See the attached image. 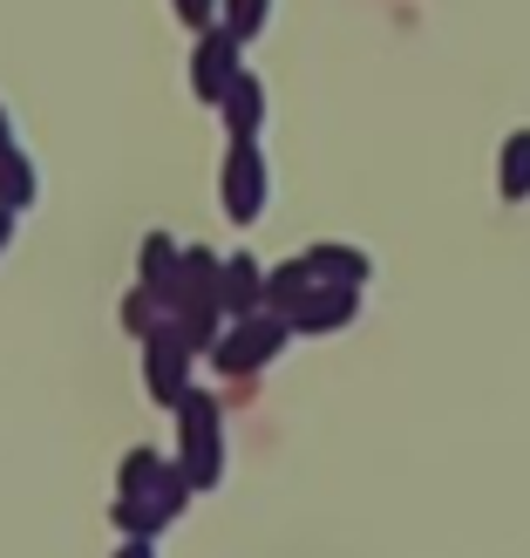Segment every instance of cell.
<instances>
[{"label":"cell","instance_id":"obj_7","mask_svg":"<svg viewBox=\"0 0 530 558\" xmlns=\"http://www.w3.org/2000/svg\"><path fill=\"white\" fill-rule=\"evenodd\" d=\"M286 320H293V333H313V341H320V333H347L360 320V293H347V287H313Z\"/></svg>","mask_w":530,"mask_h":558},{"label":"cell","instance_id":"obj_20","mask_svg":"<svg viewBox=\"0 0 530 558\" xmlns=\"http://www.w3.org/2000/svg\"><path fill=\"white\" fill-rule=\"evenodd\" d=\"M177 14H184V21L205 35V27H218V21H225V0H177Z\"/></svg>","mask_w":530,"mask_h":558},{"label":"cell","instance_id":"obj_22","mask_svg":"<svg viewBox=\"0 0 530 558\" xmlns=\"http://www.w3.org/2000/svg\"><path fill=\"white\" fill-rule=\"evenodd\" d=\"M14 226H21V211H8V205H0V253L14 245Z\"/></svg>","mask_w":530,"mask_h":558},{"label":"cell","instance_id":"obj_12","mask_svg":"<svg viewBox=\"0 0 530 558\" xmlns=\"http://www.w3.org/2000/svg\"><path fill=\"white\" fill-rule=\"evenodd\" d=\"M177 327H184V341L190 348H198V354H218V341H225V327H232V314H225V306H218V300H184V314H171Z\"/></svg>","mask_w":530,"mask_h":558},{"label":"cell","instance_id":"obj_8","mask_svg":"<svg viewBox=\"0 0 530 558\" xmlns=\"http://www.w3.org/2000/svg\"><path fill=\"white\" fill-rule=\"evenodd\" d=\"M306 266H313L320 287H347V293H368L374 287V259L360 253V245H341V239L306 245Z\"/></svg>","mask_w":530,"mask_h":558},{"label":"cell","instance_id":"obj_3","mask_svg":"<svg viewBox=\"0 0 530 558\" xmlns=\"http://www.w3.org/2000/svg\"><path fill=\"white\" fill-rule=\"evenodd\" d=\"M218 198H225V218H232V226H252V218H266V205H272V163H266V144L238 136V144L225 150Z\"/></svg>","mask_w":530,"mask_h":558},{"label":"cell","instance_id":"obj_2","mask_svg":"<svg viewBox=\"0 0 530 558\" xmlns=\"http://www.w3.org/2000/svg\"><path fill=\"white\" fill-rule=\"evenodd\" d=\"M286 341H293V320L286 314H272V306H259V314H238L232 327H225V341H218V375H266L279 354H286Z\"/></svg>","mask_w":530,"mask_h":558},{"label":"cell","instance_id":"obj_18","mask_svg":"<svg viewBox=\"0 0 530 558\" xmlns=\"http://www.w3.org/2000/svg\"><path fill=\"white\" fill-rule=\"evenodd\" d=\"M218 272H225V259H218V253H205V245H184V293L190 300H218Z\"/></svg>","mask_w":530,"mask_h":558},{"label":"cell","instance_id":"obj_13","mask_svg":"<svg viewBox=\"0 0 530 558\" xmlns=\"http://www.w3.org/2000/svg\"><path fill=\"white\" fill-rule=\"evenodd\" d=\"M313 287H320V279H313V266H306V253L266 266V306H272V314H293V306L313 293Z\"/></svg>","mask_w":530,"mask_h":558},{"label":"cell","instance_id":"obj_5","mask_svg":"<svg viewBox=\"0 0 530 558\" xmlns=\"http://www.w3.org/2000/svg\"><path fill=\"white\" fill-rule=\"evenodd\" d=\"M238 75H245V41L232 35L225 21H218V27H205V35H198V48H190V96L218 109Z\"/></svg>","mask_w":530,"mask_h":558},{"label":"cell","instance_id":"obj_15","mask_svg":"<svg viewBox=\"0 0 530 558\" xmlns=\"http://www.w3.org/2000/svg\"><path fill=\"white\" fill-rule=\"evenodd\" d=\"M109 518H116L123 538H163V532H171V518H163L157 497H116V505H109Z\"/></svg>","mask_w":530,"mask_h":558},{"label":"cell","instance_id":"obj_21","mask_svg":"<svg viewBox=\"0 0 530 558\" xmlns=\"http://www.w3.org/2000/svg\"><path fill=\"white\" fill-rule=\"evenodd\" d=\"M109 558H157V538H123Z\"/></svg>","mask_w":530,"mask_h":558},{"label":"cell","instance_id":"obj_14","mask_svg":"<svg viewBox=\"0 0 530 558\" xmlns=\"http://www.w3.org/2000/svg\"><path fill=\"white\" fill-rule=\"evenodd\" d=\"M496 191L504 205H530V130L504 136V157H496Z\"/></svg>","mask_w":530,"mask_h":558},{"label":"cell","instance_id":"obj_11","mask_svg":"<svg viewBox=\"0 0 530 558\" xmlns=\"http://www.w3.org/2000/svg\"><path fill=\"white\" fill-rule=\"evenodd\" d=\"M41 198V171H35V157H27L21 144H8L0 150V205L8 211H27Z\"/></svg>","mask_w":530,"mask_h":558},{"label":"cell","instance_id":"obj_1","mask_svg":"<svg viewBox=\"0 0 530 558\" xmlns=\"http://www.w3.org/2000/svg\"><path fill=\"white\" fill-rule=\"evenodd\" d=\"M177 463L184 477L198 484V497H211L218 484H225V409H218L211 388H190V396L177 402Z\"/></svg>","mask_w":530,"mask_h":558},{"label":"cell","instance_id":"obj_4","mask_svg":"<svg viewBox=\"0 0 530 558\" xmlns=\"http://www.w3.org/2000/svg\"><path fill=\"white\" fill-rule=\"evenodd\" d=\"M144 388H150V402H163V409H177L190 388H198V348L184 341L177 320H163L144 341Z\"/></svg>","mask_w":530,"mask_h":558},{"label":"cell","instance_id":"obj_10","mask_svg":"<svg viewBox=\"0 0 530 558\" xmlns=\"http://www.w3.org/2000/svg\"><path fill=\"white\" fill-rule=\"evenodd\" d=\"M218 117H225V130H232V144L238 136H252V144H266V82L245 69L232 89H225V102H218Z\"/></svg>","mask_w":530,"mask_h":558},{"label":"cell","instance_id":"obj_6","mask_svg":"<svg viewBox=\"0 0 530 558\" xmlns=\"http://www.w3.org/2000/svg\"><path fill=\"white\" fill-rule=\"evenodd\" d=\"M136 287H150L157 293V306L163 314H184V245L171 239V232H144V245H136Z\"/></svg>","mask_w":530,"mask_h":558},{"label":"cell","instance_id":"obj_17","mask_svg":"<svg viewBox=\"0 0 530 558\" xmlns=\"http://www.w3.org/2000/svg\"><path fill=\"white\" fill-rule=\"evenodd\" d=\"M157 470H163V457H157V442H136V450L116 463V497H144L150 484H157Z\"/></svg>","mask_w":530,"mask_h":558},{"label":"cell","instance_id":"obj_9","mask_svg":"<svg viewBox=\"0 0 530 558\" xmlns=\"http://www.w3.org/2000/svg\"><path fill=\"white\" fill-rule=\"evenodd\" d=\"M218 306H225L232 320L266 306V266L252 253H225V272H218Z\"/></svg>","mask_w":530,"mask_h":558},{"label":"cell","instance_id":"obj_23","mask_svg":"<svg viewBox=\"0 0 530 558\" xmlns=\"http://www.w3.org/2000/svg\"><path fill=\"white\" fill-rule=\"evenodd\" d=\"M8 144H21V136H14V117H8V102H0V150H8Z\"/></svg>","mask_w":530,"mask_h":558},{"label":"cell","instance_id":"obj_19","mask_svg":"<svg viewBox=\"0 0 530 558\" xmlns=\"http://www.w3.org/2000/svg\"><path fill=\"white\" fill-rule=\"evenodd\" d=\"M163 320H171V314L157 306V293H150V287H136V293L123 300V333H136V341H150Z\"/></svg>","mask_w":530,"mask_h":558},{"label":"cell","instance_id":"obj_16","mask_svg":"<svg viewBox=\"0 0 530 558\" xmlns=\"http://www.w3.org/2000/svg\"><path fill=\"white\" fill-rule=\"evenodd\" d=\"M144 497H157V505H163V518L177 524V518L190 511V497H198V484L184 477V463H171V457H163V470H157V484H150Z\"/></svg>","mask_w":530,"mask_h":558}]
</instances>
